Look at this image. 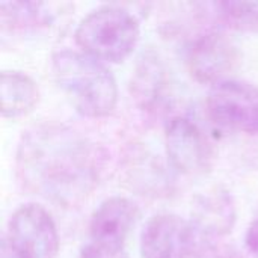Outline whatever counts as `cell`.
<instances>
[{
  "label": "cell",
  "mask_w": 258,
  "mask_h": 258,
  "mask_svg": "<svg viewBox=\"0 0 258 258\" xmlns=\"http://www.w3.org/2000/svg\"><path fill=\"white\" fill-rule=\"evenodd\" d=\"M138 219V207L124 197L104 200L94 212L89 224L91 242L124 246Z\"/></svg>",
  "instance_id": "obj_10"
},
{
  "label": "cell",
  "mask_w": 258,
  "mask_h": 258,
  "mask_svg": "<svg viewBox=\"0 0 258 258\" xmlns=\"http://www.w3.org/2000/svg\"><path fill=\"white\" fill-rule=\"evenodd\" d=\"M3 254L9 258H57L59 234L51 215L39 204L18 207L8 222Z\"/></svg>",
  "instance_id": "obj_4"
},
{
  "label": "cell",
  "mask_w": 258,
  "mask_h": 258,
  "mask_svg": "<svg viewBox=\"0 0 258 258\" xmlns=\"http://www.w3.org/2000/svg\"><path fill=\"white\" fill-rule=\"evenodd\" d=\"M74 36L83 53L101 62L118 63L138 45L141 26L130 11L106 5L83 17Z\"/></svg>",
  "instance_id": "obj_3"
},
{
  "label": "cell",
  "mask_w": 258,
  "mask_h": 258,
  "mask_svg": "<svg viewBox=\"0 0 258 258\" xmlns=\"http://www.w3.org/2000/svg\"><path fill=\"white\" fill-rule=\"evenodd\" d=\"M198 233L190 221L174 213L153 216L141 236L142 258H194Z\"/></svg>",
  "instance_id": "obj_7"
},
{
  "label": "cell",
  "mask_w": 258,
  "mask_h": 258,
  "mask_svg": "<svg viewBox=\"0 0 258 258\" xmlns=\"http://www.w3.org/2000/svg\"><path fill=\"white\" fill-rule=\"evenodd\" d=\"M2 258H9V257H8L6 254H2Z\"/></svg>",
  "instance_id": "obj_18"
},
{
  "label": "cell",
  "mask_w": 258,
  "mask_h": 258,
  "mask_svg": "<svg viewBox=\"0 0 258 258\" xmlns=\"http://www.w3.org/2000/svg\"><path fill=\"white\" fill-rule=\"evenodd\" d=\"M57 86L74 109L88 118H103L113 112L118 86L104 62L76 50H60L51 57Z\"/></svg>",
  "instance_id": "obj_2"
},
{
  "label": "cell",
  "mask_w": 258,
  "mask_h": 258,
  "mask_svg": "<svg viewBox=\"0 0 258 258\" xmlns=\"http://www.w3.org/2000/svg\"><path fill=\"white\" fill-rule=\"evenodd\" d=\"M190 216L200 237L219 239L230 234L236 225V203L227 189L215 186L195 197Z\"/></svg>",
  "instance_id": "obj_9"
},
{
  "label": "cell",
  "mask_w": 258,
  "mask_h": 258,
  "mask_svg": "<svg viewBox=\"0 0 258 258\" xmlns=\"http://www.w3.org/2000/svg\"><path fill=\"white\" fill-rule=\"evenodd\" d=\"M51 5L32 2H2L0 23L3 30H29L50 24L54 20Z\"/></svg>",
  "instance_id": "obj_13"
},
{
  "label": "cell",
  "mask_w": 258,
  "mask_h": 258,
  "mask_svg": "<svg viewBox=\"0 0 258 258\" xmlns=\"http://www.w3.org/2000/svg\"><path fill=\"white\" fill-rule=\"evenodd\" d=\"M194 258H243L237 249L233 246L227 245H215V246H207L201 251L197 252Z\"/></svg>",
  "instance_id": "obj_16"
},
{
  "label": "cell",
  "mask_w": 258,
  "mask_h": 258,
  "mask_svg": "<svg viewBox=\"0 0 258 258\" xmlns=\"http://www.w3.org/2000/svg\"><path fill=\"white\" fill-rule=\"evenodd\" d=\"M245 243H246V248L252 258H258V219H255L249 225V228L246 231Z\"/></svg>",
  "instance_id": "obj_17"
},
{
  "label": "cell",
  "mask_w": 258,
  "mask_h": 258,
  "mask_svg": "<svg viewBox=\"0 0 258 258\" xmlns=\"http://www.w3.org/2000/svg\"><path fill=\"white\" fill-rule=\"evenodd\" d=\"M165 145L171 165L181 174L203 175L213 165L212 142L204 130L187 116H174L168 122Z\"/></svg>",
  "instance_id": "obj_6"
},
{
  "label": "cell",
  "mask_w": 258,
  "mask_h": 258,
  "mask_svg": "<svg viewBox=\"0 0 258 258\" xmlns=\"http://www.w3.org/2000/svg\"><path fill=\"white\" fill-rule=\"evenodd\" d=\"M133 91L138 101L150 112H160L172 97L168 70L156 56H145L136 68Z\"/></svg>",
  "instance_id": "obj_11"
},
{
  "label": "cell",
  "mask_w": 258,
  "mask_h": 258,
  "mask_svg": "<svg viewBox=\"0 0 258 258\" xmlns=\"http://www.w3.org/2000/svg\"><path fill=\"white\" fill-rule=\"evenodd\" d=\"M206 104L209 116L219 127L258 133V85L245 80H222L210 88Z\"/></svg>",
  "instance_id": "obj_5"
},
{
  "label": "cell",
  "mask_w": 258,
  "mask_h": 258,
  "mask_svg": "<svg viewBox=\"0 0 258 258\" xmlns=\"http://www.w3.org/2000/svg\"><path fill=\"white\" fill-rule=\"evenodd\" d=\"M0 100L5 118H20L35 109L39 88L30 76L21 71H3L0 74Z\"/></svg>",
  "instance_id": "obj_12"
},
{
  "label": "cell",
  "mask_w": 258,
  "mask_h": 258,
  "mask_svg": "<svg viewBox=\"0 0 258 258\" xmlns=\"http://www.w3.org/2000/svg\"><path fill=\"white\" fill-rule=\"evenodd\" d=\"M15 169L27 192L56 204L74 206L97 186L100 154L77 130L45 122L21 136Z\"/></svg>",
  "instance_id": "obj_1"
},
{
  "label": "cell",
  "mask_w": 258,
  "mask_h": 258,
  "mask_svg": "<svg viewBox=\"0 0 258 258\" xmlns=\"http://www.w3.org/2000/svg\"><path fill=\"white\" fill-rule=\"evenodd\" d=\"M239 62L236 42L222 30H207L192 39L187 48V67L200 83L216 85Z\"/></svg>",
  "instance_id": "obj_8"
},
{
  "label": "cell",
  "mask_w": 258,
  "mask_h": 258,
  "mask_svg": "<svg viewBox=\"0 0 258 258\" xmlns=\"http://www.w3.org/2000/svg\"><path fill=\"white\" fill-rule=\"evenodd\" d=\"M212 6L227 27L258 32V2H218Z\"/></svg>",
  "instance_id": "obj_14"
},
{
  "label": "cell",
  "mask_w": 258,
  "mask_h": 258,
  "mask_svg": "<svg viewBox=\"0 0 258 258\" xmlns=\"http://www.w3.org/2000/svg\"><path fill=\"white\" fill-rule=\"evenodd\" d=\"M80 258H128L124 246H113L104 243L89 242L83 249Z\"/></svg>",
  "instance_id": "obj_15"
}]
</instances>
